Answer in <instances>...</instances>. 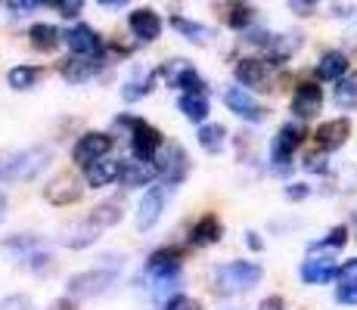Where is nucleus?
<instances>
[{
    "instance_id": "79ce46f5",
    "label": "nucleus",
    "mask_w": 357,
    "mask_h": 310,
    "mask_svg": "<svg viewBox=\"0 0 357 310\" xmlns=\"http://www.w3.org/2000/svg\"><path fill=\"white\" fill-rule=\"evenodd\" d=\"M335 301H339V304H357V286L354 288L339 286V292H335Z\"/></svg>"
},
{
    "instance_id": "c03bdc74",
    "label": "nucleus",
    "mask_w": 357,
    "mask_h": 310,
    "mask_svg": "<svg viewBox=\"0 0 357 310\" xmlns=\"http://www.w3.org/2000/svg\"><path fill=\"white\" fill-rule=\"evenodd\" d=\"M258 310H283V298H280V295H271V298L261 301Z\"/></svg>"
},
{
    "instance_id": "7c9ffc66",
    "label": "nucleus",
    "mask_w": 357,
    "mask_h": 310,
    "mask_svg": "<svg viewBox=\"0 0 357 310\" xmlns=\"http://www.w3.org/2000/svg\"><path fill=\"white\" fill-rule=\"evenodd\" d=\"M121 217H125V211H121L119 202H102V205H97V208L91 211V215H87V220L97 224L100 230H109V226L121 224Z\"/></svg>"
},
{
    "instance_id": "f03ea898",
    "label": "nucleus",
    "mask_w": 357,
    "mask_h": 310,
    "mask_svg": "<svg viewBox=\"0 0 357 310\" xmlns=\"http://www.w3.org/2000/svg\"><path fill=\"white\" fill-rule=\"evenodd\" d=\"M121 270V261L119 264H106V267H93V270H81L75 277H68V295L75 301L78 298H97V295L109 292V286H115Z\"/></svg>"
},
{
    "instance_id": "4468645a",
    "label": "nucleus",
    "mask_w": 357,
    "mask_h": 310,
    "mask_svg": "<svg viewBox=\"0 0 357 310\" xmlns=\"http://www.w3.org/2000/svg\"><path fill=\"white\" fill-rule=\"evenodd\" d=\"M181 264H183V254L177 251V248H159V251H153L146 261V277L149 279L181 277Z\"/></svg>"
},
{
    "instance_id": "72a5a7b5",
    "label": "nucleus",
    "mask_w": 357,
    "mask_h": 310,
    "mask_svg": "<svg viewBox=\"0 0 357 310\" xmlns=\"http://www.w3.org/2000/svg\"><path fill=\"white\" fill-rule=\"evenodd\" d=\"M335 106L339 109H357V72H348L345 78H339V87H335Z\"/></svg>"
},
{
    "instance_id": "5701e85b",
    "label": "nucleus",
    "mask_w": 357,
    "mask_h": 310,
    "mask_svg": "<svg viewBox=\"0 0 357 310\" xmlns=\"http://www.w3.org/2000/svg\"><path fill=\"white\" fill-rule=\"evenodd\" d=\"M177 109H181V115L187 121L202 124L205 118H208V112H211L208 93H205V91H187V93H181V100H177Z\"/></svg>"
},
{
    "instance_id": "2eb2a0df",
    "label": "nucleus",
    "mask_w": 357,
    "mask_h": 310,
    "mask_svg": "<svg viewBox=\"0 0 357 310\" xmlns=\"http://www.w3.org/2000/svg\"><path fill=\"white\" fill-rule=\"evenodd\" d=\"M348 137H351V121L348 118H329L317 127L314 140H317V146L324 149V153H335V149H342L348 143Z\"/></svg>"
},
{
    "instance_id": "58836bf2",
    "label": "nucleus",
    "mask_w": 357,
    "mask_h": 310,
    "mask_svg": "<svg viewBox=\"0 0 357 310\" xmlns=\"http://www.w3.org/2000/svg\"><path fill=\"white\" fill-rule=\"evenodd\" d=\"M0 310H34V304L25 295H10V298L0 301Z\"/></svg>"
},
{
    "instance_id": "4c0bfd02",
    "label": "nucleus",
    "mask_w": 357,
    "mask_h": 310,
    "mask_svg": "<svg viewBox=\"0 0 357 310\" xmlns=\"http://www.w3.org/2000/svg\"><path fill=\"white\" fill-rule=\"evenodd\" d=\"M53 6L59 10V16L75 19V16L81 13V6H84V0H53Z\"/></svg>"
},
{
    "instance_id": "7ed1b4c3",
    "label": "nucleus",
    "mask_w": 357,
    "mask_h": 310,
    "mask_svg": "<svg viewBox=\"0 0 357 310\" xmlns=\"http://www.w3.org/2000/svg\"><path fill=\"white\" fill-rule=\"evenodd\" d=\"M115 124L130 127V153H134V158H140V162H155V155H159L165 146L162 130H155L153 124H146L140 118H119Z\"/></svg>"
},
{
    "instance_id": "f8f14e48",
    "label": "nucleus",
    "mask_w": 357,
    "mask_h": 310,
    "mask_svg": "<svg viewBox=\"0 0 357 310\" xmlns=\"http://www.w3.org/2000/svg\"><path fill=\"white\" fill-rule=\"evenodd\" d=\"M66 44H68V50L75 53V56H100L102 59V40H100V34L91 29V25H72L66 34Z\"/></svg>"
},
{
    "instance_id": "de8ad7c7",
    "label": "nucleus",
    "mask_w": 357,
    "mask_h": 310,
    "mask_svg": "<svg viewBox=\"0 0 357 310\" xmlns=\"http://www.w3.org/2000/svg\"><path fill=\"white\" fill-rule=\"evenodd\" d=\"M6 217V199H3V192H0V220Z\"/></svg>"
},
{
    "instance_id": "412c9836",
    "label": "nucleus",
    "mask_w": 357,
    "mask_h": 310,
    "mask_svg": "<svg viewBox=\"0 0 357 310\" xmlns=\"http://www.w3.org/2000/svg\"><path fill=\"white\" fill-rule=\"evenodd\" d=\"M119 174H121V162L106 158V155L97 158V162H91V164H84V180H87V186H93V189L119 180Z\"/></svg>"
},
{
    "instance_id": "f704fd0d",
    "label": "nucleus",
    "mask_w": 357,
    "mask_h": 310,
    "mask_svg": "<svg viewBox=\"0 0 357 310\" xmlns=\"http://www.w3.org/2000/svg\"><path fill=\"white\" fill-rule=\"evenodd\" d=\"M345 242H348V230L345 226H335V230H329V236L311 245V251H333V248H342Z\"/></svg>"
},
{
    "instance_id": "1a4fd4ad",
    "label": "nucleus",
    "mask_w": 357,
    "mask_h": 310,
    "mask_svg": "<svg viewBox=\"0 0 357 310\" xmlns=\"http://www.w3.org/2000/svg\"><path fill=\"white\" fill-rule=\"evenodd\" d=\"M224 102H227V109L233 115H239L243 121H252V124L264 121V115H267V109L261 106L255 96L249 93V87H243V84H239V87H227Z\"/></svg>"
},
{
    "instance_id": "c85d7f7f",
    "label": "nucleus",
    "mask_w": 357,
    "mask_h": 310,
    "mask_svg": "<svg viewBox=\"0 0 357 310\" xmlns=\"http://www.w3.org/2000/svg\"><path fill=\"white\" fill-rule=\"evenodd\" d=\"M196 140L205 153H221L224 143H227V127H224V124H202Z\"/></svg>"
},
{
    "instance_id": "9d476101",
    "label": "nucleus",
    "mask_w": 357,
    "mask_h": 310,
    "mask_svg": "<svg viewBox=\"0 0 357 310\" xmlns=\"http://www.w3.org/2000/svg\"><path fill=\"white\" fill-rule=\"evenodd\" d=\"M84 196V186L75 174H56L50 183H44V199L56 208H66V205H75Z\"/></svg>"
},
{
    "instance_id": "0eeeda50",
    "label": "nucleus",
    "mask_w": 357,
    "mask_h": 310,
    "mask_svg": "<svg viewBox=\"0 0 357 310\" xmlns=\"http://www.w3.org/2000/svg\"><path fill=\"white\" fill-rule=\"evenodd\" d=\"M155 171L165 177V183H181L190 171V158L183 153V146L177 143H165L162 153L155 155Z\"/></svg>"
},
{
    "instance_id": "dca6fc26",
    "label": "nucleus",
    "mask_w": 357,
    "mask_h": 310,
    "mask_svg": "<svg viewBox=\"0 0 357 310\" xmlns=\"http://www.w3.org/2000/svg\"><path fill=\"white\" fill-rule=\"evenodd\" d=\"M267 62L264 59H252V56H245V59H239L236 65H233V78L239 81L243 87H249V91H271L267 87Z\"/></svg>"
},
{
    "instance_id": "2f4dec72",
    "label": "nucleus",
    "mask_w": 357,
    "mask_h": 310,
    "mask_svg": "<svg viewBox=\"0 0 357 310\" xmlns=\"http://www.w3.org/2000/svg\"><path fill=\"white\" fill-rule=\"evenodd\" d=\"M97 239H100V226L91 224V220L84 217V220H81V224L66 236V245H68V248H87V245L97 242Z\"/></svg>"
},
{
    "instance_id": "49530a36",
    "label": "nucleus",
    "mask_w": 357,
    "mask_h": 310,
    "mask_svg": "<svg viewBox=\"0 0 357 310\" xmlns=\"http://www.w3.org/2000/svg\"><path fill=\"white\" fill-rule=\"evenodd\" d=\"M100 6H109V10H119V6H128L130 0H97Z\"/></svg>"
},
{
    "instance_id": "c756f323",
    "label": "nucleus",
    "mask_w": 357,
    "mask_h": 310,
    "mask_svg": "<svg viewBox=\"0 0 357 310\" xmlns=\"http://www.w3.org/2000/svg\"><path fill=\"white\" fill-rule=\"evenodd\" d=\"M221 16H224V22H227L233 31H243V29H249V25H252L255 13H252L249 6L239 0V3H224L221 6Z\"/></svg>"
},
{
    "instance_id": "aec40b11",
    "label": "nucleus",
    "mask_w": 357,
    "mask_h": 310,
    "mask_svg": "<svg viewBox=\"0 0 357 310\" xmlns=\"http://www.w3.org/2000/svg\"><path fill=\"white\" fill-rule=\"evenodd\" d=\"M224 236V224L218 220V215H202L193 224V230H190V242L196 248H208V245H218Z\"/></svg>"
},
{
    "instance_id": "a878e982",
    "label": "nucleus",
    "mask_w": 357,
    "mask_h": 310,
    "mask_svg": "<svg viewBox=\"0 0 357 310\" xmlns=\"http://www.w3.org/2000/svg\"><path fill=\"white\" fill-rule=\"evenodd\" d=\"M40 78H44V68L40 65H16L6 72V84H10L13 91H31Z\"/></svg>"
},
{
    "instance_id": "a211bd4d",
    "label": "nucleus",
    "mask_w": 357,
    "mask_h": 310,
    "mask_svg": "<svg viewBox=\"0 0 357 310\" xmlns=\"http://www.w3.org/2000/svg\"><path fill=\"white\" fill-rule=\"evenodd\" d=\"M128 29H130V34H134L137 40H159L162 38V19H159V13L155 10H149V6H143V10H134L128 16Z\"/></svg>"
},
{
    "instance_id": "cd10ccee",
    "label": "nucleus",
    "mask_w": 357,
    "mask_h": 310,
    "mask_svg": "<svg viewBox=\"0 0 357 310\" xmlns=\"http://www.w3.org/2000/svg\"><path fill=\"white\" fill-rule=\"evenodd\" d=\"M159 78H162V72H146L143 78L128 81V84L121 87V100H125V102H137V100H143V96H149Z\"/></svg>"
},
{
    "instance_id": "20e7f679",
    "label": "nucleus",
    "mask_w": 357,
    "mask_h": 310,
    "mask_svg": "<svg viewBox=\"0 0 357 310\" xmlns=\"http://www.w3.org/2000/svg\"><path fill=\"white\" fill-rule=\"evenodd\" d=\"M47 164H50V149L44 146L19 149L16 155H10L3 162V177H10V180H34Z\"/></svg>"
},
{
    "instance_id": "9b49d317",
    "label": "nucleus",
    "mask_w": 357,
    "mask_h": 310,
    "mask_svg": "<svg viewBox=\"0 0 357 310\" xmlns=\"http://www.w3.org/2000/svg\"><path fill=\"white\" fill-rule=\"evenodd\" d=\"M100 72H102V59L100 56H75V59H66L63 65H59L63 81H68L72 87L87 84V81H93Z\"/></svg>"
},
{
    "instance_id": "a19ab883",
    "label": "nucleus",
    "mask_w": 357,
    "mask_h": 310,
    "mask_svg": "<svg viewBox=\"0 0 357 310\" xmlns=\"http://www.w3.org/2000/svg\"><path fill=\"white\" fill-rule=\"evenodd\" d=\"M307 186L305 183H289L286 186V199H289V202H301V199H307Z\"/></svg>"
},
{
    "instance_id": "f3484780",
    "label": "nucleus",
    "mask_w": 357,
    "mask_h": 310,
    "mask_svg": "<svg viewBox=\"0 0 357 310\" xmlns=\"http://www.w3.org/2000/svg\"><path fill=\"white\" fill-rule=\"evenodd\" d=\"M320 109H324V91L314 81H301L292 93V112L298 118H314Z\"/></svg>"
},
{
    "instance_id": "8fccbe9b",
    "label": "nucleus",
    "mask_w": 357,
    "mask_h": 310,
    "mask_svg": "<svg viewBox=\"0 0 357 310\" xmlns=\"http://www.w3.org/2000/svg\"><path fill=\"white\" fill-rule=\"evenodd\" d=\"M0 177H3V164H0Z\"/></svg>"
},
{
    "instance_id": "09e8293b",
    "label": "nucleus",
    "mask_w": 357,
    "mask_h": 310,
    "mask_svg": "<svg viewBox=\"0 0 357 310\" xmlns=\"http://www.w3.org/2000/svg\"><path fill=\"white\" fill-rule=\"evenodd\" d=\"M292 3H301V6H305V3H317V0H292Z\"/></svg>"
},
{
    "instance_id": "37998d69",
    "label": "nucleus",
    "mask_w": 357,
    "mask_h": 310,
    "mask_svg": "<svg viewBox=\"0 0 357 310\" xmlns=\"http://www.w3.org/2000/svg\"><path fill=\"white\" fill-rule=\"evenodd\" d=\"M47 310H78V304H75L72 295H66V298H56V301H53V304L47 307Z\"/></svg>"
},
{
    "instance_id": "b1692460",
    "label": "nucleus",
    "mask_w": 357,
    "mask_h": 310,
    "mask_svg": "<svg viewBox=\"0 0 357 310\" xmlns=\"http://www.w3.org/2000/svg\"><path fill=\"white\" fill-rule=\"evenodd\" d=\"M63 40L66 38L59 34L56 25H50V22H38V25H31L29 29V44L34 47V50H40V53H53Z\"/></svg>"
},
{
    "instance_id": "4be33fe9",
    "label": "nucleus",
    "mask_w": 357,
    "mask_h": 310,
    "mask_svg": "<svg viewBox=\"0 0 357 310\" xmlns=\"http://www.w3.org/2000/svg\"><path fill=\"white\" fill-rule=\"evenodd\" d=\"M298 273H301V282H305V286H326L329 279L339 277V267H335L329 258H307Z\"/></svg>"
},
{
    "instance_id": "ea45409f",
    "label": "nucleus",
    "mask_w": 357,
    "mask_h": 310,
    "mask_svg": "<svg viewBox=\"0 0 357 310\" xmlns=\"http://www.w3.org/2000/svg\"><path fill=\"white\" fill-rule=\"evenodd\" d=\"M326 168H329V164H326V155H317V153H314V155L305 158V171H307V174H326Z\"/></svg>"
},
{
    "instance_id": "6ab92c4d",
    "label": "nucleus",
    "mask_w": 357,
    "mask_h": 310,
    "mask_svg": "<svg viewBox=\"0 0 357 310\" xmlns=\"http://www.w3.org/2000/svg\"><path fill=\"white\" fill-rule=\"evenodd\" d=\"M155 164L153 162H140V158H134V162H121V174L119 180L121 186H128V189H140V186H149L155 180Z\"/></svg>"
},
{
    "instance_id": "a18cd8bd",
    "label": "nucleus",
    "mask_w": 357,
    "mask_h": 310,
    "mask_svg": "<svg viewBox=\"0 0 357 310\" xmlns=\"http://www.w3.org/2000/svg\"><path fill=\"white\" fill-rule=\"evenodd\" d=\"M245 245H249L252 251H261V248H264V242H261V239H258V233H255V230H249V233H245Z\"/></svg>"
},
{
    "instance_id": "423d86ee",
    "label": "nucleus",
    "mask_w": 357,
    "mask_h": 310,
    "mask_svg": "<svg viewBox=\"0 0 357 310\" xmlns=\"http://www.w3.org/2000/svg\"><path fill=\"white\" fill-rule=\"evenodd\" d=\"M162 72V78H165V84L168 87H174V91H205V81L199 78V72L193 68V62H187V59H168L165 65L159 68Z\"/></svg>"
},
{
    "instance_id": "473e14b6",
    "label": "nucleus",
    "mask_w": 357,
    "mask_h": 310,
    "mask_svg": "<svg viewBox=\"0 0 357 310\" xmlns=\"http://www.w3.org/2000/svg\"><path fill=\"white\" fill-rule=\"evenodd\" d=\"M301 47V34H280V38L271 40V47H267V53H271L273 62H286L292 56L295 50Z\"/></svg>"
},
{
    "instance_id": "393cba45",
    "label": "nucleus",
    "mask_w": 357,
    "mask_h": 310,
    "mask_svg": "<svg viewBox=\"0 0 357 310\" xmlns=\"http://www.w3.org/2000/svg\"><path fill=\"white\" fill-rule=\"evenodd\" d=\"M317 78L320 81H339V78H345L348 75V56L342 50H326L324 56H320L317 62Z\"/></svg>"
},
{
    "instance_id": "c9c22d12",
    "label": "nucleus",
    "mask_w": 357,
    "mask_h": 310,
    "mask_svg": "<svg viewBox=\"0 0 357 310\" xmlns=\"http://www.w3.org/2000/svg\"><path fill=\"white\" fill-rule=\"evenodd\" d=\"M339 286H345V288H354L357 286V258H351V261H345V264L339 267Z\"/></svg>"
},
{
    "instance_id": "bb28decb",
    "label": "nucleus",
    "mask_w": 357,
    "mask_h": 310,
    "mask_svg": "<svg viewBox=\"0 0 357 310\" xmlns=\"http://www.w3.org/2000/svg\"><path fill=\"white\" fill-rule=\"evenodd\" d=\"M171 25H174L177 34H183V38L193 40V44H208V40L215 38V29H208V25H202V22H190V19H183V16H174Z\"/></svg>"
},
{
    "instance_id": "39448f33",
    "label": "nucleus",
    "mask_w": 357,
    "mask_h": 310,
    "mask_svg": "<svg viewBox=\"0 0 357 310\" xmlns=\"http://www.w3.org/2000/svg\"><path fill=\"white\" fill-rule=\"evenodd\" d=\"M301 140H305V127L301 124H283V127L273 134V140H271V164L277 171H286L292 164V155H295V149L301 146Z\"/></svg>"
},
{
    "instance_id": "6e6552de",
    "label": "nucleus",
    "mask_w": 357,
    "mask_h": 310,
    "mask_svg": "<svg viewBox=\"0 0 357 310\" xmlns=\"http://www.w3.org/2000/svg\"><path fill=\"white\" fill-rule=\"evenodd\" d=\"M112 137L109 134H102V130H91V134H81L78 140H75V146H72V158H75V164H91V162H97V158L102 155H109V149H112Z\"/></svg>"
},
{
    "instance_id": "f257e3e1",
    "label": "nucleus",
    "mask_w": 357,
    "mask_h": 310,
    "mask_svg": "<svg viewBox=\"0 0 357 310\" xmlns=\"http://www.w3.org/2000/svg\"><path fill=\"white\" fill-rule=\"evenodd\" d=\"M264 270L255 264V261H227V264L215 267L211 273V288L218 295H243L249 288H255Z\"/></svg>"
},
{
    "instance_id": "ddd939ff",
    "label": "nucleus",
    "mask_w": 357,
    "mask_h": 310,
    "mask_svg": "<svg viewBox=\"0 0 357 310\" xmlns=\"http://www.w3.org/2000/svg\"><path fill=\"white\" fill-rule=\"evenodd\" d=\"M165 211V186H149L137 205V230H153Z\"/></svg>"
},
{
    "instance_id": "e433bc0d",
    "label": "nucleus",
    "mask_w": 357,
    "mask_h": 310,
    "mask_svg": "<svg viewBox=\"0 0 357 310\" xmlns=\"http://www.w3.org/2000/svg\"><path fill=\"white\" fill-rule=\"evenodd\" d=\"M165 310H202V304L196 298H190V295H171L165 301Z\"/></svg>"
}]
</instances>
